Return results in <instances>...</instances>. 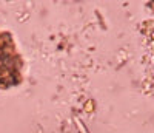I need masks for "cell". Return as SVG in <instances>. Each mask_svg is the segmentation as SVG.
Returning <instances> with one entry per match:
<instances>
[{
	"label": "cell",
	"mask_w": 154,
	"mask_h": 133,
	"mask_svg": "<svg viewBox=\"0 0 154 133\" xmlns=\"http://www.w3.org/2000/svg\"><path fill=\"white\" fill-rule=\"evenodd\" d=\"M20 60L14 53V45L8 34H0V84H16L14 77L20 76Z\"/></svg>",
	"instance_id": "6da1fadb"
}]
</instances>
